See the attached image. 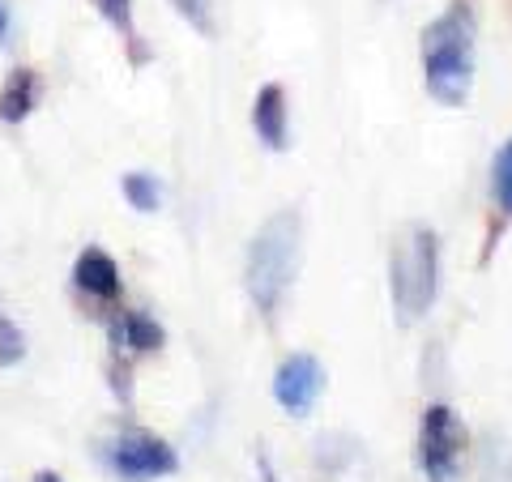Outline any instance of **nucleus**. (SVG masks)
<instances>
[{"label": "nucleus", "instance_id": "nucleus-1", "mask_svg": "<svg viewBox=\"0 0 512 482\" xmlns=\"http://www.w3.org/2000/svg\"><path fill=\"white\" fill-rule=\"evenodd\" d=\"M474 56H478V5L474 0H448L419 35L423 86L440 107L470 103Z\"/></svg>", "mask_w": 512, "mask_h": 482}, {"label": "nucleus", "instance_id": "nucleus-2", "mask_svg": "<svg viewBox=\"0 0 512 482\" xmlns=\"http://www.w3.org/2000/svg\"><path fill=\"white\" fill-rule=\"evenodd\" d=\"M299 244H303V218L299 210H278L256 227L244 261V291L252 308L261 312L269 325L278 320L286 295L299 273Z\"/></svg>", "mask_w": 512, "mask_h": 482}, {"label": "nucleus", "instance_id": "nucleus-3", "mask_svg": "<svg viewBox=\"0 0 512 482\" xmlns=\"http://www.w3.org/2000/svg\"><path fill=\"white\" fill-rule=\"evenodd\" d=\"M440 291V239L431 227H406L389 252V295L397 325L427 320Z\"/></svg>", "mask_w": 512, "mask_h": 482}, {"label": "nucleus", "instance_id": "nucleus-4", "mask_svg": "<svg viewBox=\"0 0 512 482\" xmlns=\"http://www.w3.org/2000/svg\"><path fill=\"white\" fill-rule=\"evenodd\" d=\"M103 465L116 478L124 482H158V478H171L180 470V453L154 431H141V427H128L107 436V444L99 448Z\"/></svg>", "mask_w": 512, "mask_h": 482}, {"label": "nucleus", "instance_id": "nucleus-5", "mask_svg": "<svg viewBox=\"0 0 512 482\" xmlns=\"http://www.w3.org/2000/svg\"><path fill=\"white\" fill-rule=\"evenodd\" d=\"M461 461H466V423L453 406L436 401L419 419V470L427 482H461Z\"/></svg>", "mask_w": 512, "mask_h": 482}, {"label": "nucleus", "instance_id": "nucleus-6", "mask_svg": "<svg viewBox=\"0 0 512 482\" xmlns=\"http://www.w3.org/2000/svg\"><path fill=\"white\" fill-rule=\"evenodd\" d=\"M325 363L308 350H299V355H286L274 372V401L282 406V414H291V419H308L316 397L325 393Z\"/></svg>", "mask_w": 512, "mask_h": 482}, {"label": "nucleus", "instance_id": "nucleus-7", "mask_svg": "<svg viewBox=\"0 0 512 482\" xmlns=\"http://www.w3.org/2000/svg\"><path fill=\"white\" fill-rule=\"evenodd\" d=\"M252 133L269 154L291 150V103L282 82H265L252 99Z\"/></svg>", "mask_w": 512, "mask_h": 482}, {"label": "nucleus", "instance_id": "nucleus-8", "mask_svg": "<svg viewBox=\"0 0 512 482\" xmlns=\"http://www.w3.org/2000/svg\"><path fill=\"white\" fill-rule=\"evenodd\" d=\"M73 286H77L82 295L99 299V303H116L120 291H124L120 265L111 261V252H103V248L77 252V261H73Z\"/></svg>", "mask_w": 512, "mask_h": 482}, {"label": "nucleus", "instance_id": "nucleus-9", "mask_svg": "<svg viewBox=\"0 0 512 482\" xmlns=\"http://www.w3.org/2000/svg\"><path fill=\"white\" fill-rule=\"evenodd\" d=\"M43 99V77L35 69H26V64H18L5 86H0V124H22L30 120V111L39 107Z\"/></svg>", "mask_w": 512, "mask_h": 482}, {"label": "nucleus", "instance_id": "nucleus-10", "mask_svg": "<svg viewBox=\"0 0 512 482\" xmlns=\"http://www.w3.org/2000/svg\"><path fill=\"white\" fill-rule=\"evenodd\" d=\"M111 342H116L120 350L154 355V350H163L167 333H163V325H158L154 316H146V312H120L116 320H111Z\"/></svg>", "mask_w": 512, "mask_h": 482}, {"label": "nucleus", "instance_id": "nucleus-11", "mask_svg": "<svg viewBox=\"0 0 512 482\" xmlns=\"http://www.w3.org/2000/svg\"><path fill=\"white\" fill-rule=\"evenodd\" d=\"M90 5H94V13H99V18L128 43V60H133L137 69H141V64H150V47H146V39L137 35L133 0H90Z\"/></svg>", "mask_w": 512, "mask_h": 482}, {"label": "nucleus", "instance_id": "nucleus-12", "mask_svg": "<svg viewBox=\"0 0 512 482\" xmlns=\"http://www.w3.org/2000/svg\"><path fill=\"white\" fill-rule=\"evenodd\" d=\"M120 188H124V201L133 205L137 214H158L163 210V184H158L150 171H128L120 180Z\"/></svg>", "mask_w": 512, "mask_h": 482}, {"label": "nucleus", "instance_id": "nucleus-13", "mask_svg": "<svg viewBox=\"0 0 512 482\" xmlns=\"http://www.w3.org/2000/svg\"><path fill=\"white\" fill-rule=\"evenodd\" d=\"M478 482H512V448L500 436H487L478 448Z\"/></svg>", "mask_w": 512, "mask_h": 482}, {"label": "nucleus", "instance_id": "nucleus-14", "mask_svg": "<svg viewBox=\"0 0 512 482\" xmlns=\"http://www.w3.org/2000/svg\"><path fill=\"white\" fill-rule=\"evenodd\" d=\"M171 9L197 30L201 39H214L218 35V18H214V0H171Z\"/></svg>", "mask_w": 512, "mask_h": 482}, {"label": "nucleus", "instance_id": "nucleus-15", "mask_svg": "<svg viewBox=\"0 0 512 482\" xmlns=\"http://www.w3.org/2000/svg\"><path fill=\"white\" fill-rule=\"evenodd\" d=\"M491 197L500 205V214L512 218V141L495 154V167H491Z\"/></svg>", "mask_w": 512, "mask_h": 482}, {"label": "nucleus", "instance_id": "nucleus-16", "mask_svg": "<svg viewBox=\"0 0 512 482\" xmlns=\"http://www.w3.org/2000/svg\"><path fill=\"white\" fill-rule=\"evenodd\" d=\"M26 359V333L18 320H9L0 308V367H18Z\"/></svg>", "mask_w": 512, "mask_h": 482}, {"label": "nucleus", "instance_id": "nucleus-17", "mask_svg": "<svg viewBox=\"0 0 512 482\" xmlns=\"http://www.w3.org/2000/svg\"><path fill=\"white\" fill-rule=\"evenodd\" d=\"M111 384H116L120 401H133V380H128V363H116V359H111Z\"/></svg>", "mask_w": 512, "mask_h": 482}, {"label": "nucleus", "instance_id": "nucleus-18", "mask_svg": "<svg viewBox=\"0 0 512 482\" xmlns=\"http://www.w3.org/2000/svg\"><path fill=\"white\" fill-rule=\"evenodd\" d=\"M13 39V9H9V0H0V47H9Z\"/></svg>", "mask_w": 512, "mask_h": 482}, {"label": "nucleus", "instance_id": "nucleus-19", "mask_svg": "<svg viewBox=\"0 0 512 482\" xmlns=\"http://www.w3.org/2000/svg\"><path fill=\"white\" fill-rule=\"evenodd\" d=\"M256 474H261V482H278V470H274V461H269L265 448L256 453Z\"/></svg>", "mask_w": 512, "mask_h": 482}, {"label": "nucleus", "instance_id": "nucleus-20", "mask_svg": "<svg viewBox=\"0 0 512 482\" xmlns=\"http://www.w3.org/2000/svg\"><path fill=\"white\" fill-rule=\"evenodd\" d=\"M35 482H64V478H60V474H52V470H39V474H35Z\"/></svg>", "mask_w": 512, "mask_h": 482}]
</instances>
